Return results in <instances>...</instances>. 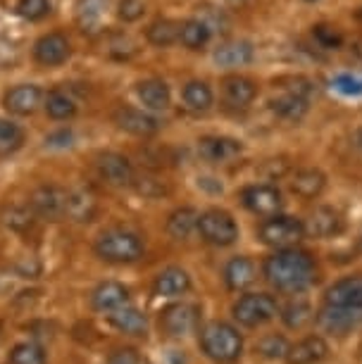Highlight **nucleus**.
Returning <instances> with one entry per match:
<instances>
[{"label": "nucleus", "mask_w": 362, "mask_h": 364, "mask_svg": "<svg viewBox=\"0 0 362 364\" xmlns=\"http://www.w3.org/2000/svg\"><path fill=\"white\" fill-rule=\"evenodd\" d=\"M265 279L282 293H303L317 279V264L310 252L298 248H282L265 259Z\"/></svg>", "instance_id": "obj_1"}, {"label": "nucleus", "mask_w": 362, "mask_h": 364, "mask_svg": "<svg viewBox=\"0 0 362 364\" xmlns=\"http://www.w3.org/2000/svg\"><path fill=\"white\" fill-rule=\"evenodd\" d=\"M201 350L205 357H210L213 362L220 364H231L236 362L243 353V338L234 326L227 321H210L201 328L198 336Z\"/></svg>", "instance_id": "obj_2"}, {"label": "nucleus", "mask_w": 362, "mask_h": 364, "mask_svg": "<svg viewBox=\"0 0 362 364\" xmlns=\"http://www.w3.org/2000/svg\"><path fill=\"white\" fill-rule=\"evenodd\" d=\"M95 255L110 264H132L143 257V240L129 229H105L93 243Z\"/></svg>", "instance_id": "obj_3"}, {"label": "nucleus", "mask_w": 362, "mask_h": 364, "mask_svg": "<svg viewBox=\"0 0 362 364\" xmlns=\"http://www.w3.org/2000/svg\"><path fill=\"white\" fill-rule=\"evenodd\" d=\"M277 312H279L277 300L267 293L241 295V298L234 302V307H231L234 319L241 326H248V328H257V326L267 324V321L277 317Z\"/></svg>", "instance_id": "obj_4"}, {"label": "nucleus", "mask_w": 362, "mask_h": 364, "mask_svg": "<svg viewBox=\"0 0 362 364\" xmlns=\"http://www.w3.org/2000/svg\"><path fill=\"white\" fill-rule=\"evenodd\" d=\"M198 233L205 243L217 245V248H227L238 240V226L234 217L224 210H208L198 217Z\"/></svg>", "instance_id": "obj_5"}, {"label": "nucleus", "mask_w": 362, "mask_h": 364, "mask_svg": "<svg viewBox=\"0 0 362 364\" xmlns=\"http://www.w3.org/2000/svg\"><path fill=\"white\" fill-rule=\"evenodd\" d=\"M303 236H305V226L296 217L275 215V217H267V222H262L260 226L262 243H267L277 250L293 248Z\"/></svg>", "instance_id": "obj_6"}, {"label": "nucleus", "mask_w": 362, "mask_h": 364, "mask_svg": "<svg viewBox=\"0 0 362 364\" xmlns=\"http://www.w3.org/2000/svg\"><path fill=\"white\" fill-rule=\"evenodd\" d=\"M201 321V307L191 305V302H174L162 310L160 314V326L167 336L174 338H183V336L193 333Z\"/></svg>", "instance_id": "obj_7"}, {"label": "nucleus", "mask_w": 362, "mask_h": 364, "mask_svg": "<svg viewBox=\"0 0 362 364\" xmlns=\"http://www.w3.org/2000/svg\"><path fill=\"white\" fill-rule=\"evenodd\" d=\"M95 171H98L100 181H105L107 186L115 188L134 186L136 181L132 162L119 153H100L95 157Z\"/></svg>", "instance_id": "obj_8"}, {"label": "nucleus", "mask_w": 362, "mask_h": 364, "mask_svg": "<svg viewBox=\"0 0 362 364\" xmlns=\"http://www.w3.org/2000/svg\"><path fill=\"white\" fill-rule=\"evenodd\" d=\"M315 319L324 331L344 336L362 324V310L360 307H344V305H329V302H324V307L317 312Z\"/></svg>", "instance_id": "obj_9"}, {"label": "nucleus", "mask_w": 362, "mask_h": 364, "mask_svg": "<svg viewBox=\"0 0 362 364\" xmlns=\"http://www.w3.org/2000/svg\"><path fill=\"white\" fill-rule=\"evenodd\" d=\"M243 205L248 208L252 215L257 217H275L282 212L284 208V196L277 186H267V183H260V186H248L241 193Z\"/></svg>", "instance_id": "obj_10"}, {"label": "nucleus", "mask_w": 362, "mask_h": 364, "mask_svg": "<svg viewBox=\"0 0 362 364\" xmlns=\"http://www.w3.org/2000/svg\"><path fill=\"white\" fill-rule=\"evenodd\" d=\"M72 55V43L67 41L63 33L53 31V33H43L36 43H33V60L41 67H60L70 60Z\"/></svg>", "instance_id": "obj_11"}, {"label": "nucleus", "mask_w": 362, "mask_h": 364, "mask_svg": "<svg viewBox=\"0 0 362 364\" xmlns=\"http://www.w3.org/2000/svg\"><path fill=\"white\" fill-rule=\"evenodd\" d=\"M31 210L36 212L38 217L43 219H55L67 215V191L58 188V186H38L31 193Z\"/></svg>", "instance_id": "obj_12"}, {"label": "nucleus", "mask_w": 362, "mask_h": 364, "mask_svg": "<svg viewBox=\"0 0 362 364\" xmlns=\"http://www.w3.org/2000/svg\"><path fill=\"white\" fill-rule=\"evenodd\" d=\"M43 102V91L36 84H19L12 86L3 98V105L10 114L15 117H29L41 107Z\"/></svg>", "instance_id": "obj_13"}, {"label": "nucleus", "mask_w": 362, "mask_h": 364, "mask_svg": "<svg viewBox=\"0 0 362 364\" xmlns=\"http://www.w3.org/2000/svg\"><path fill=\"white\" fill-rule=\"evenodd\" d=\"M115 124H117L122 132L134 134V136H153L160 132V119L143 109L136 107H119L115 112Z\"/></svg>", "instance_id": "obj_14"}, {"label": "nucleus", "mask_w": 362, "mask_h": 364, "mask_svg": "<svg viewBox=\"0 0 362 364\" xmlns=\"http://www.w3.org/2000/svg\"><path fill=\"white\" fill-rule=\"evenodd\" d=\"M257 95V86L255 81L248 77H241V74H231L222 81V100L224 105L231 109H243L248 107Z\"/></svg>", "instance_id": "obj_15"}, {"label": "nucleus", "mask_w": 362, "mask_h": 364, "mask_svg": "<svg viewBox=\"0 0 362 364\" xmlns=\"http://www.w3.org/2000/svg\"><path fill=\"white\" fill-rule=\"evenodd\" d=\"M241 143L234 139H227V136H203L198 141V153H201L203 160L213 162V164H222L229 162L234 157L241 155Z\"/></svg>", "instance_id": "obj_16"}, {"label": "nucleus", "mask_w": 362, "mask_h": 364, "mask_svg": "<svg viewBox=\"0 0 362 364\" xmlns=\"http://www.w3.org/2000/svg\"><path fill=\"white\" fill-rule=\"evenodd\" d=\"M303 226L305 233H310L312 238H331L344 231V219H341L336 210L317 208L310 212V217H307V222Z\"/></svg>", "instance_id": "obj_17"}, {"label": "nucleus", "mask_w": 362, "mask_h": 364, "mask_svg": "<svg viewBox=\"0 0 362 364\" xmlns=\"http://www.w3.org/2000/svg\"><path fill=\"white\" fill-rule=\"evenodd\" d=\"M91 305L93 310L110 314L119 310V307L129 305V291L122 284H117V281H105V284H100L91 293Z\"/></svg>", "instance_id": "obj_18"}, {"label": "nucleus", "mask_w": 362, "mask_h": 364, "mask_svg": "<svg viewBox=\"0 0 362 364\" xmlns=\"http://www.w3.org/2000/svg\"><path fill=\"white\" fill-rule=\"evenodd\" d=\"M326 355H329L326 341L319 338V336H307V338L298 341L296 346L289 348L286 362L289 364H317V362H322Z\"/></svg>", "instance_id": "obj_19"}, {"label": "nucleus", "mask_w": 362, "mask_h": 364, "mask_svg": "<svg viewBox=\"0 0 362 364\" xmlns=\"http://www.w3.org/2000/svg\"><path fill=\"white\" fill-rule=\"evenodd\" d=\"M191 288V277L181 267H167L165 272L158 274L153 284V293L158 298H179V295L188 293Z\"/></svg>", "instance_id": "obj_20"}, {"label": "nucleus", "mask_w": 362, "mask_h": 364, "mask_svg": "<svg viewBox=\"0 0 362 364\" xmlns=\"http://www.w3.org/2000/svg\"><path fill=\"white\" fill-rule=\"evenodd\" d=\"M326 302L329 305H344V307H360L362 310V274L336 281L326 291Z\"/></svg>", "instance_id": "obj_21"}, {"label": "nucleus", "mask_w": 362, "mask_h": 364, "mask_svg": "<svg viewBox=\"0 0 362 364\" xmlns=\"http://www.w3.org/2000/svg\"><path fill=\"white\" fill-rule=\"evenodd\" d=\"M136 93H139L141 102L146 105L150 112H165L172 105V93H169V86L162 79H146L136 86Z\"/></svg>", "instance_id": "obj_22"}, {"label": "nucleus", "mask_w": 362, "mask_h": 364, "mask_svg": "<svg viewBox=\"0 0 362 364\" xmlns=\"http://www.w3.org/2000/svg\"><path fill=\"white\" fill-rule=\"evenodd\" d=\"M107 319H110V324L117 328V331L127 333V336H146V331H148L146 314L139 312L132 305H124V307H119V310L110 312Z\"/></svg>", "instance_id": "obj_23"}, {"label": "nucleus", "mask_w": 362, "mask_h": 364, "mask_svg": "<svg viewBox=\"0 0 362 364\" xmlns=\"http://www.w3.org/2000/svg\"><path fill=\"white\" fill-rule=\"evenodd\" d=\"M224 281H227L231 291H245L248 286L255 284V264L241 255L229 259L227 267H224Z\"/></svg>", "instance_id": "obj_24"}, {"label": "nucleus", "mask_w": 362, "mask_h": 364, "mask_svg": "<svg viewBox=\"0 0 362 364\" xmlns=\"http://www.w3.org/2000/svg\"><path fill=\"white\" fill-rule=\"evenodd\" d=\"M324 183H326V176L319 169H312V167L298 169L296 174L291 176V191L296 196L305 198V200H312V198H317L322 193Z\"/></svg>", "instance_id": "obj_25"}, {"label": "nucleus", "mask_w": 362, "mask_h": 364, "mask_svg": "<svg viewBox=\"0 0 362 364\" xmlns=\"http://www.w3.org/2000/svg\"><path fill=\"white\" fill-rule=\"evenodd\" d=\"M107 0H79L77 3V24L84 33H95L105 19Z\"/></svg>", "instance_id": "obj_26"}, {"label": "nucleus", "mask_w": 362, "mask_h": 364, "mask_svg": "<svg viewBox=\"0 0 362 364\" xmlns=\"http://www.w3.org/2000/svg\"><path fill=\"white\" fill-rule=\"evenodd\" d=\"M43 107H46L48 117L55 122H67L77 114V100H74L67 91H63V88H53V91L43 98Z\"/></svg>", "instance_id": "obj_27"}, {"label": "nucleus", "mask_w": 362, "mask_h": 364, "mask_svg": "<svg viewBox=\"0 0 362 364\" xmlns=\"http://www.w3.org/2000/svg\"><path fill=\"white\" fill-rule=\"evenodd\" d=\"M215 60L222 67H243L252 60V46L248 41H229L215 50Z\"/></svg>", "instance_id": "obj_28"}, {"label": "nucleus", "mask_w": 362, "mask_h": 364, "mask_svg": "<svg viewBox=\"0 0 362 364\" xmlns=\"http://www.w3.org/2000/svg\"><path fill=\"white\" fill-rule=\"evenodd\" d=\"M183 105H186L191 112H208L210 107H213V88H210L205 81H188L186 86H183Z\"/></svg>", "instance_id": "obj_29"}, {"label": "nucleus", "mask_w": 362, "mask_h": 364, "mask_svg": "<svg viewBox=\"0 0 362 364\" xmlns=\"http://www.w3.org/2000/svg\"><path fill=\"white\" fill-rule=\"evenodd\" d=\"M198 212L193 208H179L174 210L167 219V231L169 236L176 240H186L191 233L198 231Z\"/></svg>", "instance_id": "obj_30"}, {"label": "nucleus", "mask_w": 362, "mask_h": 364, "mask_svg": "<svg viewBox=\"0 0 362 364\" xmlns=\"http://www.w3.org/2000/svg\"><path fill=\"white\" fill-rule=\"evenodd\" d=\"M210 38H213V31L203 19H186L179 29V41L188 50H201L210 43Z\"/></svg>", "instance_id": "obj_31"}, {"label": "nucleus", "mask_w": 362, "mask_h": 364, "mask_svg": "<svg viewBox=\"0 0 362 364\" xmlns=\"http://www.w3.org/2000/svg\"><path fill=\"white\" fill-rule=\"evenodd\" d=\"M95 215V198L91 191L79 188L67 193V217L77 219V222H88Z\"/></svg>", "instance_id": "obj_32"}, {"label": "nucleus", "mask_w": 362, "mask_h": 364, "mask_svg": "<svg viewBox=\"0 0 362 364\" xmlns=\"http://www.w3.org/2000/svg\"><path fill=\"white\" fill-rule=\"evenodd\" d=\"M179 29H181V24L174 22V19H155L146 29V36L153 46L167 48L179 41Z\"/></svg>", "instance_id": "obj_33"}, {"label": "nucleus", "mask_w": 362, "mask_h": 364, "mask_svg": "<svg viewBox=\"0 0 362 364\" xmlns=\"http://www.w3.org/2000/svg\"><path fill=\"white\" fill-rule=\"evenodd\" d=\"M272 109H275L282 119L298 122V119H303L307 112V98H300V95H293V93H284V95H279L277 100H272Z\"/></svg>", "instance_id": "obj_34"}, {"label": "nucleus", "mask_w": 362, "mask_h": 364, "mask_svg": "<svg viewBox=\"0 0 362 364\" xmlns=\"http://www.w3.org/2000/svg\"><path fill=\"white\" fill-rule=\"evenodd\" d=\"M315 317H317L315 310H312V307L307 305V302H303V300L289 302V305L284 307V314H282L284 324L289 326V328H296V331L305 328Z\"/></svg>", "instance_id": "obj_35"}, {"label": "nucleus", "mask_w": 362, "mask_h": 364, "mask_svg": "<svg viewBox=\"0 0 362 364\" xmlns=\"http://www.w3.org/2000/svg\"><path fill=\"white\" fill-rule=\"evenodd\" d=\"M24 143V132L22 127L15 124L12 119H0V153L8 155L22 148Z\"/></svg>", "instance_id": "obj_36"}, {"label": "nucleus", "mask_w": 362, "mask_h": 364, "mask_svg": "<svg viewBox=\"0 0 362 364\" xmlns=\"http://www.w3.org/2000/svg\"><path fill=\"white\" fill-rule=\"evenodd\" d=\"M10 364H48L43 348L36 343H17L10 353Z\"/></svg>", "instance_id": "obj_37"}, {"label": "nucleus", "mask_w": 362, "mask_h": 364, "mask_svg": "<svg viewBox=\"0 0 362 364\" xmlns=\"http://www.w3.org/2000/svg\"><path fill=\"white\" fill-rule=\"evenodd\" d=\"M53 10V3L50 0H17L15 5V12L26 22H38V19H43L50 15Z\"/></svg>", "instance_id": "obj_38"}, {"label": "nucleus", "mask_w": 362, "mask_h": 364, "mask_svg": "<svg viewBox=\"0 0 362 364\" xmlns=\"http://www.w3.org/2000/svg\"><path fill=\"white\" fill-rule=\"evenodd\" d=\"M289 341L284 336H277V333H270L257 343V353H260L265 360H286L289 355Z\"/></svg>", "instance_id": "obj_39"}, {"label": "nucleus", "mask_w": 362, "mask_h": 364, "mask_svg": "<svg viewBox=\"0 0 362 364\" xmlns=\"http://www.w3.org/2000/svg\"><path fill=\"white\" fill-rule=\"evenodd\" d=\"M312 36L322 48H339L344 43V36H341V31L336 26H329V24H317L315 29H312Z\"/></svg>", "instance_id": "obj_40"}, {"label": "nucleus", "mask_w": 362, "mask_h": 364, "mask_svg": "<svg viewBox=\"0 0 362 364\" xmlns=\"http://www.w3.org/2000/svg\"><path fill=\"white\" fill-rule=\"evenodd\" d=\"M33 215H36V212L31 208H12L8 215V226H12V229H17V231L29 229L33 222Z\"/></svg>", "instance_id": "obj_41"}, {"label": "nucleus", "mask_w": 362, "mask_h": 364, "mask_svg": "<svg viewBox=\"0 0 362 364\" xmlns=\"http://www.w3.org/2000/svg\"><path fill=\"white\" fill-rule=\"evenodd\" d=\"M334 88L344 95H360L362 93V77H355V74H341V77L334 79Z\"/></svg>", "instance_id": "obj_42"}, {"label": "nucleus", "mask_w": 362, "mask_h": 364, "mask_svg": "<svg viewBox=\"0 0 362 364\" xmlns=\"http://www.w3.org/2000/svg\"><path fill=\"white\" fill-rule=\"evenodd\" d=\"M143 12H146L143 0H119L117 15H119V19H124V22H136V19L143 17Z\"/></svg>", "instance_id": "obj_43"}, {"label": "nucleus", "mask_w": 362, "mask_h": 364, "mask_svg": "<svg viewBox=\"0 0 362 364\" xmlns=\"http://www.w3.org/2000/svg\"><path fill=\"white\" fill-rule=\"evenodd\" d=\"M107 364H141V357H139L136 350L124 348V350H115Z\"/></svg>", "instance_id": "obj_44"}, {"label": "nucleus", "mask_w": 362, "mask_h": 364, "mask_svg": "<svg viewBox=\"0 0 362 364\" xmlns=\"http://www.w3.org/2000/svg\"><path fill=\"white\" fill-rule=\"evenodd\" d=\"M360 143H362V132H360Z\"/></svg>", "instance_id": "obj_45"}]
</instances>
